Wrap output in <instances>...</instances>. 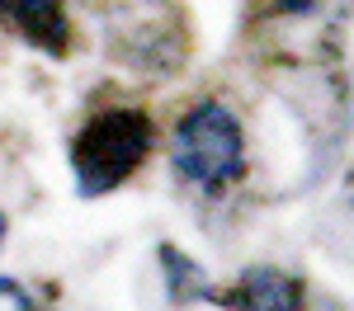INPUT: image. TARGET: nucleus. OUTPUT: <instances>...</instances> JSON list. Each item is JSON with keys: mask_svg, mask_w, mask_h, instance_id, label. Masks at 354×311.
<instances>
[{"mask_svg": "<svg viewBox=\"0 0 354 311\" xmlns=\"http://www.w3.org/2000/svg\"><path fill=\"white\" fill-rule=\"evenodd\" d=\"M151 118L142 109H104L85 123L71 141V170H76V189L85 198L113 194L118 184H128L142 161L151 156Z\"/></svg>", "mask_w": 354, "mask_h": 311, "instance_id": "1", "label": "nucleus"}, {"mask_svg": "<svg viewBox=\"0 0 354 311\" xmlns=\"http://www.w3.org/2000/svg\"><path fill=\"white\" fill-rule=\"evenodd\" d=\"M175 170L194 184H203V189H218V184H232L245 174V132L227 104L203 99L180 118Z\"/></svg>", "mask_w": 354, "mask_h": 311, "instance_id": "2", "label": "nucleus"}, {"mask_svg": "<svg viewBox=\"0 0 354 311\" xmlns=\"http://www.w3.org/2000/svg\"><path fill=\"white\" fill-rule=\"evenodd\" d=\"M227 311H307V283L298 274H283V269H245L241 279L222 292Z\"/></svg>", "mask_w": 354, "mask_h": 311, "instance_id": "3", "label": "nucleus"}, {"mask_svg": "<svg viewBox=\"0 0 354 311\" xmlns=\"http://www.w3.org/2000/svg\"><path fill=\"white\" fill-rule=\"evenodd\" d=\"M0 24L15 28L24 43H33L48 57H62L66 43H71L62 0H0Z\"/></svg>", "mask_w": 354, "mask_h": 311, "instance_id": "4", "label": "nucleus"}, {"mask_svg": "<svg viewBox=\"0 0 354 311\" xmlns=\"http://www.w3.org/2000/svg\"><path fill=\"white\" fill-rule=\"evenodd\" d=\"M161 264H165V279H170V297L175 302H194V297H213V288H208V274L194 264L185 250H175V245H161Z\"/></svg>", "mask_w": 354, "mask_h": 311, "instance_id": "5", "label": "nucleus"}, {"mask_svg": "<svg viewBox=\"0 0 354 311\" xmlns=\"http://www.w3.org/2000/svg\"><path fill=\"white\" fill-rule=\"evenodd\" d=\"M0 311H33L28 297H24V288L15 279H0Z\"/></svg>", "mask_w": 354, "mask_h": 311, "instance_id": "6", "label": "nucleus"}, {"mask_svg": "<svg viewBox=\"0 0 354 311\" xmlns=\"http://www.w3.org/2000/svg\"><path fill=\"white\" fill-rule=\"evenodd\" d=\"M317 0H279V10H288V14H307Z\"/></svg>", "mask_w": 354, "mask_h": 311, "instance_id": "7", "label": "nucleus"}, {"mask_svg": "<svg viewBox=\"0 0 354 311\" xmlns=\"http://www.w3.org/2000/svg\"><path fill=\"white\" fill-rule=\"evenodd\" d=\"M0 245H5V212H0Z\"/></svg>", "mask_w": 354, "mask_h": 311, "instance_id": "8", "label": "nucleus"}]
</instances>
